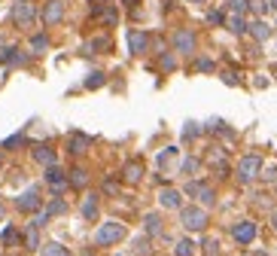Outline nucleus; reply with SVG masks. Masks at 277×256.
I'll return each instance as SVG.
<instances>
[{
	"mask_svg": "<svg viewBox=\"0 0 277 256\" xmlns=\"http://www.w3.org/2000/svg\"><path fill=\"white\" fill-rule=\"evenodd\" d=\"M268 7H271V10H274V13H277V0H268Z\"/></svg>",
	"mask_w": 277,
	"mask_h": 256,
	"instance_id": "79ce46f5",
	"label": "nucleus"
},
{
	"mask_svg": "<svg viewBox=\"0 0 277 256\" xmlns=\"http://www.w3.org/2000/svg\"><path fill=\"white\" fill-rule=\"evenodd\" d=\"M46 183H49V186L55 189V192H61V189H67V174L58 168V165H52V168H46Z\"/></svg>",
	"mask_w": 277,
	"mask_h": 256,
	"instance_id": "9b49d317",
	"label": "nucleus"
},
{
	"mask_svg": "<svg viewBox=\"0 0 277 256\" xmlns=\"http://www.w3.org/2000/svg\"><path fill=\"white\" fill-rule=\"evenodd\" d=\"M259 174H262V156L250 153V156H244L241 162H237V180H241V183H250Z\"/></svg>",
	"mask_w": 277,
	"mask_h": 256,
	"instance_id": "20e7f679",
	"label": "nucleus"
},
{
	"mask_svg": "<svg viewBox=\"0 0 277 256\" xmlns=\"http://www.w3.org/2000/svg\"><path fill=\"white\" fill-rule=\"evenodd\" d=\"M204 247H207V250H204V253H207V256H216V247H219V244H216V241H207V244H204Z\"/></svg>",
	"mask_w": 277,
	"mask_h": 256,
	"instance_id": "58836bf2",
	"label": "nucleus"
},
{
	"mask_svg": "<svg viewBox=\"0 0 277 256\" xmlns=\"http://www.w3.org/2000/svg\"><path fill=\"white\" fill-rule=\"evenodd\" d=\"M192 171H198V159H186V162L180 165V174H186V177H189Z\"/></svg>",
	"mask_w": 277,
	"mask_h": 256,
	"instance_id": "7c9ffc66",
	"label": "nucleus"
},
{
	"mask_svg": "<svg viewBox=\"0 0 277 256\" xmlns=\"http://www.w3.org/2000/svg\"><path fill=\"white\" fill-rule=\"evenodd\" d=\"M250 10V0H231V13L234 16H244Z\"/></svg>",
	"mask_w": 277,
	"mask_h": 256,
	"instance_id": "c756f323",
	"label": "nucleus"
},
{
	"mask_svg": "<svg viewBox=\"0 0 277 256\" xmlns=\"http://www.w3.org/2000/svg\"><path fill=\"white\" fill-rule=\"evenodd\" d=\"M16 207H19L22 213H34V210H40V207H43V198H40V189H37V186L25 189V192L16 198Z\"/></svg>",
	"mask_w": 277,
	"mask_h": 256,
	"instance_id": "39448f33",
	"label": "nucleus"
},
{
	"mask_svg": "<svg viewBox=\"0 0 277 256\" xmlns=\"http://www.w3.org/2000/svg\"><path fill=\"white\" fill-rule=\"evenodd\" d=\"M89 52H110V37H95L89 43Z\"/></svg>",
	"mask_w": 277,
	"mask_h": 256,
	"instance_id": "4be33fe9",
	"label": "nucleus"
},
{
	"mask_svg": "<svg viewBox=\"0 0 277 256\" xmlns=\"http://www.w3.org/2000/svg\"><path fill=\"white\" fill-rule=\"evenodd\" d=\"M64 19V4H61V0H49V4L43 7V22L52 28V25H58Z\"/></svg>",
	"mask_w": 277,
	"mask_h": 256,
	"instance_id": "1a4fd4ad",
	"label": "nucleus"
},
{
	"mask_svg": "<svg viewBox=\"0 0 277 256\" xmlns=\"http://www.w3.org/2000/svg\"><path fill=\"white\" fill-rule=\"evenodd\" d=\"M186 192H189V195H195V198L201 201V204H213V201H216V192L207 186V183H201V180H192V183H186Z\"/></svg>",
	"mask_w": 277,
	"mask_h": 256,
	"instance_id": "0eeeda50",
	"label": "nucleus"
},
{
	"mask_svg": "<svg viewBox=\"0 0 277 256\" xmlns=\"http://www.w3.org/2000/svg\"><path fill=\"white\" fill-rule=\"evenodd\" d=\"M128 49H131V55H143V52L149 49V34L131 31V34H128Z\"/></svg>",
	"mask_w": 277,
	"mask_h": 256,
	"instance_id": "9d476101",
	"label": "nucleus"
},
{
	"mask_svg": "<svg viewBox=\"0 0 277 256\" xmlns=\"http://www.w3.org/2000/svg\"><path fill=\"white\" fill-rule=\"evenodd\" d=\"M10 19H13L16 28L28 31V28H34V22H37V7L31 4V0H16L13 10H10Z\"/></svg>",
	"mask_w": 277,
	"mask_h": 256,
	"instance_id": "f03ea898",
	"label": "nucleus"
},
{
	"mask_svg": "<svg viewBox=\"0 0 277 256\" xmlns=\"http://www.w3.org/2000/svg\"><path fill=\"white\" fill-rule=\"evenodd\" d=\"M125 235H128V232H125L122 223H116V219H107V223H101L98 232H95V244H98V247H110V244H119Z\"/></svg>",
	"mask_w": 277,
	"mask_h": 256,
	"instance_id": "f257e3e1",
	"label": "nucleus"
},
{
	"mask_svg": "<svg viewBox=\"0 0 277 256\" xmlns=\"http://www.w3.org/2000/svg\"><path fill=\"white\" fill-rule=\"evenodd\" d=\"M0 64H25V52L16 49V46H10V49L0 52Z\"/></svg>",
	"mask_w": 277,
	"mask_h": 256,
	"instance_id": "2eb2a0df",
	"label": "nucleus"
},
{
	"mask_svg": "<svg viewBox=\"0 0 277 256\" xmlns=\"http://www.w3.org/2000/svg\"><path fill=\"white\" fill-rule=\"evenodd\" d=\"M174 253H177V256H192V253H195V244H192L189 238H183V241H177Z\"/></svg>",
	"mask_w": 277,
	"mask_h": 256,
	"instance_id": "b1692460",
	"label": "nucleus"
},
{
	"mask_svg": "<svg viewBox=\"0 0 277 256\" xmlns=\"http://www.w3.org/2000/svg\"><path fill=\"white\" fill-rule=\"evenodd\" d=\"M134 253H149V238H137L134 241Z\"/></svg>",
	"mask_w": 277,
	"mask_h": 256,
	"instance_id": "f704fd0d",
	"label": "nucleus"
},
{
	"mask_svg": "<svg viewBox=\"0 0 277 256\" xmlns=\"http://www.w3.org/2000/svg\"><path fill=\"white\" fill-rule=\"evenodd\" d=\"M83 216L86 219H98V195H86L83 198Z\"/></svg>",
	"mask_w": 277,
	"mask_h": 256,
	"instance_id": "f3484780",
	"label": "nucleus"
},
{
	"mask_svg": "<svg viewBox=\"0 0 277 256\" xmlns=\"http://www.w3.org/2000/svg\"><path fill=\"white\" fill-rule=\"evenodd\" d=\"M274 70H277V67H274Z\"/></svg>",
	"mask_w": 277,
	"mask_h": 256,
	"instance_id": "49530a36",
	"label": "nucleus"
},
{
	"mask_svg": "<svg viewBox=\"0 0 277 256\" xmlns=\"http://www.w3.org/2000/svg\"><path fill=\"white\" fill-rule=\"evenodd\" d=\"M122 177H125L128 183H137V180L143 177V165H140V162H128L125 171H122Z\"/></svg>",
	"mask_w": 277,
	"mask_h": 256,
	"instance_id": "dca6fc26",
	"label": "nucleus"
},
{
	"mask_svg": "<svg viewBox=\"0 0 277 256\" xmlns=\"http://www.w3.org/2000/svg\"><path fill=\"white\" fill-rule=\"evenodd\" d=\"M271 226H274V232H277V213H271Z\"/></svg>",
	"mask_w": 277,
	"mask_h": 256,
	"instance_id": "a19ab883",
	"label": "nucleus"
},
{
	"mask_svg": "<svg viewBox=\"0 0 277 256\" xmlns=\"http://www.w3.org/2000/svg\"><path fill=\"white\" fill-rule=\"evenodd\" d=\"M143 229H146V235H158V232H162V219H158V213H146Z\"/></svg>",
	"mask_w": 277,
	"mask_h": 256,
	"instance_id": "a211bd4d",
	"label": "nucleus"
},
{
	"mask_svg": "<svg viewBox=\"0 0 277 256\" xmlns=\"http://www.w3.org/2000/svg\"><path fill=\"white\" fill-rule=\"evenodd\" d=\"M259 177H262V180H268V183H274V180H277V165H268Z\"/></svg>",
	"mask_w": 277,
	"mask_h": 256,
	"instance_id": "473e14b6",
	"label": "nucleus"
},
{
	"mask_svg": "<svg viewBox=\"0 0 277 256\" xmlns=\"http://www.w3.org/2000/svg\"><path fill=\"white\" fill-rule=\"evenodd\" d=\"M225 25H228V31H231V34H247V31H250V28H247V22H244V16H231Z\"/></svg>",
	"mask_w": 277,
	"mask_h": 256,
	"instance_id": "6ab92c4d",
	"label": "nucleus"
},
{
	"mask_svg": "<svg viewBox=\"0 0 277 256\" xmlns=\"http://www.w3.org/2000/svg\"><path fill=\"white\" fill-rule=\"evenodd\" d=\"M28 140H25V134H13V137H7L4 140V150H13V146H25Z\"/></svg>",
	"mask_w": 277,
	"mask_h": 256,
	"instance_id": "cd10ccee",
	"label": "nucleus"
},
{
	"mask_svg": "<svg viewBox=\"0 0 277 256\" xmlns=\"http://www.w3.org/2000/svg\"><path fill=\"white\" fill-rule=\"evenodd\" d=\"M207 22H210V25H222L225 16H222V13H207Z\"/></svg>",
	"mask_w": 277,
	"mask_h": 256,
	"instance_id": "c9c22d12",
	"label": "nucleus"
},
{
	"mask_svg": "<svg viewBox=\"0 0 277 256\" xmlns=\"http://www.w3.org/2000/svg\"><path fill=\"white\" fill-rule=\"evenodd\" d=\"M46 46H49V40H46V34H37L34 40H31V49H34V52H43Z\"/></svg>",
	"mask_w": 277,
	"mask_h": 256,
	"instance_id": "bb28decb",
	"label": "nucleus"
},
{
	"mask_svg": "<svg viewBox=\"0 0 277 256\" xmlns=\"http://www.w3.org/2000/svg\"><path fill=\"white\" fill-rule=\"evenodd\" d=\"M67 180L73 183V186H76V189H83V186H86V183H89V177H86V171H83V168H73Z\"/></svg>",
	"mask_w": 277,
	"mask_h": 256,
	"instance_id": "412c9836",
	"label": "nucleus"
},
{
	"mask_svg": "<svg viewBox=\"0 0 277 256\" xmlns=\"http://www.w3.org/2000/svg\"><path fill=\"white\" fill-rule=\"evenodd\" d=\"M231 238H234L237 244H253V238H256V223H253V219H241V223H234V226H231Z\"/></svg>",
	"mask_w": 277,
	"mask_h": 256,
	"instance_id": "423d86ee",
	"label": "nucleus"
},
{
	"mask_svg": "<svg viewBox=\"0 0 277 256\" xmlns=\"http://www.w3.org/2000/svg\"><path fill=\"white\" fill-rule=\"evenodd\" d=\"M0 241H4V244H16V241H19V232H16L13 226H7L4 232H0Z\"/></svg>",
	"mask_w": 277,
	"mask_h": 256,
	"instance_id": "c85d7f7f",
	"label": "nucleus"
},
{
	"mask_svg": "<svg viewBox=\"0 0 277 256\" xmlns=\"http://www.w3.org/2000/svg\"><path fill=\"white\" fill-rule=\"evenodd\" d=\"M104 83H107V77H104L101 70H95V73H89V80H86V89H101Z\"/></svg>",
	"mask_w": 277,
	"mask_h": 256,
	"instance_id": "393cba45",
	"label": "nucleus"
},
{
	"mask_svg": "<svg viewBox=\"0 0 277 256\" xmlns=\"http://www.w3.org/2000/svg\"><path fill=\"white\" fill-rule=\"evenodd\" d=\"M25 244H28V250H37V247H40V235H37V226H28V232H25Z\"/></svg>",
	"mask_w": 277,
	"mask_h": 256,
	"instance_id": "5701e85b",
	"label": "nucleus"
},
{
	"mask_svg": "<svg viewBox=\"0 0 277 256\" xmlns=\"http://www.w3.org/2000/svg\"><path fill=\"white\" fill-rule=\"evenodd\" d=\"M174 156H177V146H168L165 153H158V165H165V162H168V159H174Z\"/></svg>",
	"mask_w": 277,
	"mask_h": 256,
	"instance_id": "72a5a7b5",
	"label": "nucleus"
},
{
	"mask_svg": "<svg viewBox=\"0 0 277 256\" xmlns=\"http://www.w3.org/2000/svg\"><path fill=\"white\" fill-rule=\"evenodd\" d=\"M180 223H183L189 232H201V229L207 226V210H204V207H195V204L180 207Z\"/></svg>",
	"mask_w": 277,
	"mask_h": 256,
	"instance_id": "7ed1b4c3",
	"label": "nucleus"
},
{
	"mask_svg": "<svg viewBox=\"0 0 277 256\" xmlns=\"http://www.w3.org/2000/svg\"><path fill=\"white\" fill-rule=\"evenodd\" d=\"M122 4H128V7H131V4H137V0H122Z\"/></svg>",
	"mask_w": 277,
	"mask_h": 256,
	"instance_id": "37998d69",
	"label": "nucleus"
},
{
	"mask_svg": "<svg viewBox=\"0 0 277 256\" xmlns=\"http://www.w3.org/2000/svg\"><path fill=\"white\" fill-rule=\"evenodd\" d=\"M189 4H204V0H189Z\"/></svg>",
	"mask_w": 277,
	"mask_h": 256,
	"instance_id": "c03bdc74",
	"label": "nucleus"
},
{
	"mask_svg": "<svg viewBox=\"0 0 277 256\" xmlns=\"http://www.w3.org/2000/svg\"><path fill=\"white\" fill-rule=\"evenodd\" d=\"M89 137L86 134H70V140H67V153H73V156H79V153H86L89 150Z\"/></svg>",
	"mask_w": 277,
	"mask_h": 256,
	"instance_id": "4468645a",
	"label": "nucleus"
},
{
	"mask_svg": "<svg viewBox=\"0 0 277 256\" xmlns=\"http://www.w3.org/2000/svg\"><path fill=\"white\" fill-rule=\"evenodd\" d=\"M64 210H67V204H64V201H58V198H55V201L46 207V213H49V216H55V213H64Z\"/></svg>",
	"mask_w": 277,
	"mask_h": 256,
	"instance_id": "2f4dec72",
	"label": "nucleus"
},
{
	"mask_svg": "<svg viewBox=\"0 0 277 256\" xmlns=\"http://www.w3.org/2000/svg\"><path fill=\"white\" fill-rule=\"evenodd\" d=\"M43 256H70V250H67L64 244H58V241H49V244L43 247Z\"/></svg>",
	"mask_w": 277,
	"mask_h": 256,
	"instance_id": "aec40b11",
	"label": "nucleus"
},
{
	"mask_svg": "<svg viewBox=\"0 0 277 256\" xmlns=\"http://www.w3.org/2000/svg\"><path fill=\"white\" fill-rule=\"evenodd\" d=\"M174 49L183 52V55H192V52H195V34L186 31V28L177 31V34H174Z\"/></svg>",
	"mask_w": 277,
	"mask_h": 256,
	"instance_id": "6e6552de",
	"label": "nucleus"
},
{
	"mask_svg": "<svg viewBox=\"0 0 277 256\" xmlns=\"http://www.w3.org/2000/svg\"><path fill=\"white\" fill-rule=\"evenodd\" d=\"M192 134H198V125L195 122H189V128H186V137H192Z\"/></svg>",
	"mask_w": 277,
	"mask_h": 256,
	"instance_id": "ea45409f",
	"label": "nucleus"
},
{
	"mask_svg": "<svg viewBox=\"0 0 277 256\" xmlns=\"http://www.w3.org/2000/svg\"><path fill=\"white\" fill-rule=\"evenodd\" d=\"M250 31H253V37H256V40H268V37H271V28H268L265 22H256Z\"/></svg>",
	"mask_w": 277,
	"mask_h": 256,
	"instance_id": "a878e982",
	"label": "nucleus"
},
{
	"mask_svg": "<svg viewBox=\"0 0 277 256\" xmlns=\"http://www.w3.org/2000/svg\"><path fill=\"white\" fill-rule=\"evenodd\" d=\"M162 67L165 70H174V55H162Z\"/></svg>",
	"mask_w": 277,
	"mask_h": 256,
	"instance_id": "4c0bfd02",
	"label": "nucleus"
},
{
	"mask_svg": "<svg viewBox=\"0 0 277 256\" xmlns=\"http://www.w3.org/2000/svg\"><path fill=\"white\" fill-rule=\"evenodd\" d=\"M0 216H4V204H0Z\"/></svg>",
	"mask_w": 277,
	"mask_h": 256,
	"instance_id": "a18cd8bd",
	"label": "nucleus"
},
{
	"mask_svg": "<svg viewBox=\"0 0 277 256\" xmlns=\"http://www.w3.org/2000/svg\"><path fill=\"white\" fill-rule=\"evenodd\" d=\"M55 150L52 146H34V162H40V165H46V168H52L55 165Z\"/></svg>",
	"mask_w": 277,
	"mask_h": 256,
	"instance_id": "ddd939ff",
	"label": "nucleus"
},
{
	"mask_svg": "<svg viewBox=\"0 0 277 256\" xmlns=\"http://www.w3.org/2000/svg\"><path fill=\"white\" fill-rule=\"evenodd\" d=\"M195 67H198V70H213V61H210V58H201Z\"/></svg>",
	"mask_w": 277,
	"mask_h": 256,
	"instance_id": "e433bc0d",
	"label": "nucleus"
},
{
	"mask_svg": "<svg viewBox=\"0 0 277 256\" xmlns=\"http://www.w3.org/2000/svg\"><path fill=\"white\" fill-rule=\"evenodd\" d=\"M158 204H162V207H168V210H180V204H183V195H180L177 189H162V192H158Z\"/></svg>",
	"mask_w": 277,
	"mask_h": 256,
	"instance_id": "f8f14e48",
	"label": "nucleus"
}]
</instances>
